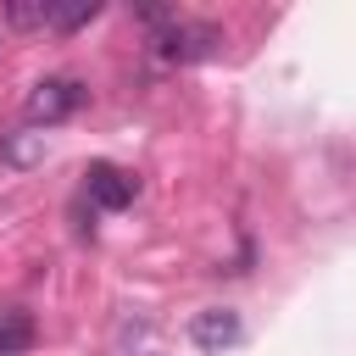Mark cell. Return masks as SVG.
<instances>
[{"label":"cell","instance_id":"cell-7","mask_svg":"<svg viewBox=\"0 0 356 356\" xmlns=\"http://www.w3.org/2000/svg\"><path fill=\"white\" fill-rule=\"evenodd\" d=\"M44 156V134H17V139H6V161L11 167H33Z\"/></svg>","mask_w":356,"mask_h":356},{"label":"cell","instance_id":"cell-6","mask_svg":"<svg viewBox=\"0 0 356 356\" xmlns=\"http://www.w3.org/2000/svg\"><path fill=\"white\" fill-rule=\"evenodd\" d=\"M50 17H56V6H44V0H33V6L28 0H11L6 6V22L11 28H50Z\"/></svg>","mask_w":356,"mask_h":356},{"label":"cell","instance_id":"cell-8","mask_svg":"<svg viewBox=\"0 0 356 356\" xmlns=\"http://www.w3.org/2000/svg\"><path fill=\"white\" fill-rule=\"evenodd\" d=\"M100 17V6L95 0H83V6H56V17H50V28H61V33H72V28H83V22H95Z\"/></svg>","mask_w":356,"mask_h":356},{"label":"cell","instance_id":"cell-1","mask_svg":"<svg viewBox=\"0 0 356 356\" xmlns=\"http://www.w3.org/2000/svg\"><path fill=\"white\" fill-rule=\"evenodd\" d=\"M211 44H222V39H217V28H206V22H184V17H167V22H161V33H156V50H161L167 61L211 56Z\"/></svg>","mask_w":356,"mask_h":356},{"label":"cell","instance_id":"cell-3","mask_svg":"<svg viewBox=\"0 0 356 356\" xmlns=\"http://www.w3.org/2000/svg\"><path fill=\"white\" fill-rule=\"evenodd\" d=\"M83 189H89V200L100 206V211H122V206H134V172H122V167H111V161H95L89 172H83Z\"/></svg>","mask_w":356,"mask_h":356},{"label":"cell","instance_id":"cell-2","mask_svg":"<svg viewBox=\"0 0 356 356\" xmlns=\"http://www.w3.org/2000/svg\"><path fill=\"white\" fill-rule=\"evenodd\" d=\"M83 106V83L78 78H44V83H33V95H28V117L33 122H61V117H72Z\"/></svg>","mask_w":356,"mask_h":356},{"label":"cell","instance_id":"cell-4","mask_svg":"<svg viewBox=\"0 0 356 356\" xmlns=\"http://www.w3.org/2000/svg\"><path fill=\"white\" fill-rule=\"evenodd\" d=\"M189 339H195L200 350H222V345H234V339H239V312H228V306H206V312H195Z\"/></svg>","mask_w":356,"mask_h":356},{"label":"cell","instance_id":"cell-5","mask_svg":"<svg viewBox=\"0 0 356 356\" xmlns=\"http://www.w3.org/2000/svg\"><path fill=\"white\" fill-rule=\"evenodd\" d=\"M28 345H33L28 312H0V356H28Z\"/></svg>","mask_w":356,"mask_h":356}]
</instances>
